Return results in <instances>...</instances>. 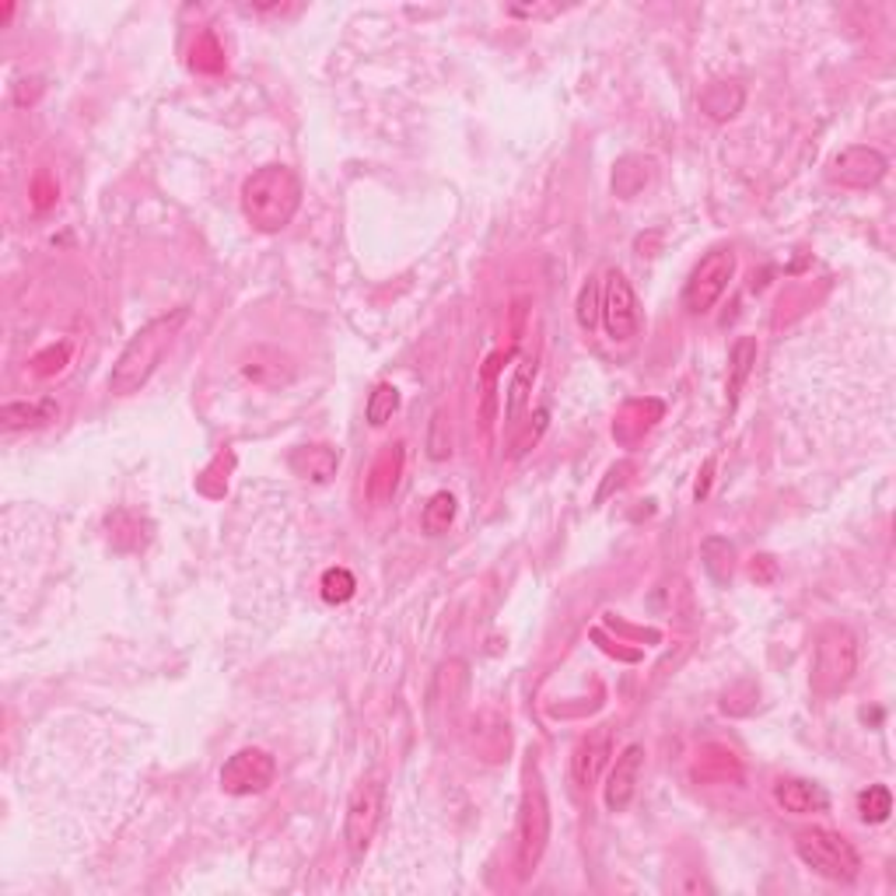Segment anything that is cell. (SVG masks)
I'll list each match as a JSON object with an SVG mask.
<instances>
[{"label":"cell","instance_id":"cell-19","mask_svg":"<svg viewBox=\"0 0 896 896\" xmlns=\"http://www.w3.org/2000/svg\"><path fill=\"white\" fill-rule=\"evenodd\" d=\"M701 554H704V572L711 575V582L728 585L732 572H736V546H732L725 536H707Z\"/></svg>","mask_w":896,"mask_h":896},{"label":"cell","instance_id":"cell-26","mask_svg":"<svg viewBox=\"0 0 896 896\" xmlns=\"http://www.w3.org/2000/svg\"><path fill=\"white\" fill-rule=\"evenodd\" d=\"M602 322V280L593 277L578 295V326L582 330H596Z\"/></svg>","mask_w":896,"mask_h":896},{"label":"cell","instance_id":"cell-31","mask_svg":"<svg viewBox=\"0 0 896 896\" xmlns=\"http://www.w3.org/2000/svg\"><path fill=\"white\" fill-rule=\"evenodd\" d=\"M749 578L767 585V582L778 578V567H774V561H770V557H753V564H749Z\"/></svg>","mask_w":896,"mask_h":896},{"label":"cell","instance_id":"cell-13","mask_svg":"<svg viewBox=\"0 0 896 896\" xmlns=\"http://www.w3.org/2000/svg\"><path fill=\"white\" fill-rule=\"evenodd\" d=\"M399 477H403V445L396 441V445H385L378 452V459L372 462L369 480H364V494H369L372 504L393 501Z\"/></svg>","mask_w":896,"mask_h":896},{"label":"cell","instance_id":"cell-23","mask_svg":"<svg viewBox=\"0 0 896 896\" xmlns=\"http://www.w3.org/2000/svg\"><path fill=\"white\" fill-rule=\"evenodd\" d=\"M651 179V166L644 158H623L617 172H614V190L617 196L630 200V196H638L644 190V182Z\"/></svg>","mask_w":896,"mask_h":896},{"label":"cell","instance_id":"cell-29","mask_svg":"<svg viewBox=\"0 0 896 896\" xmlns=\"http://www.w3.org/2000/svg\"><path fill=\"white\" fill-rule=\"evenodd\" d=\"M427 452H431V459H438V462L452 456V435H448L445 410H435V417H431V435H427Z\"/></svg>","mask_w":896,"mask_h":896},{"label":"cell","instance_id":"cell-15","mask_svg":"<svg viewBox=\"0 0 896 896\" xmlns=\"http://www.w3.org/2000/svg\"><path fill=\"white\" fill-rule=\"evenodd\" d=\"M662 414H665V406L659 399H630V403H623V410L614 420V438L623 445L638 441L644 431L655 427V420H662Z\"/></svg>","mask_w":896,"mask_h":896},{"label":"cell","instance_id":"cell-1","mask_svg":"<svg viewBox=\"0 0 896 896\" xmlns=\"http://www.w3.org/2000/svg\"><path fill=\"white\" fill-rule=\"evenodd\" d=\"M301 207V179L288 166H263L242 182V214L256 232H284Z\"/></svg>","mask_w":896,"mask_h":896},{"label":"cell","instance_id":"cell-14","mask_svg":"<svg viewBox=\"0 0 896 896\" xmlns=\"http://www.w3.org/2000/svg\"><path fill=\"white\" fill-rule=\"evenodd\" d=\"M288 466L295 477L309 480V483H330L337 477L340 456L333 445H301L291 452Z\"/></svg>","mask_w":896,"mask_h":896},{"label":"cell","instance_id":"cell-21","mask_svg":"<svg viewBox=\"0 0 896 896\" xmlns=\"http://www.w3.org/2000/svg\"><path fill=\"white\" fill-rule=\"evenodd\" d=\"M533 378H536V358H522L515 378L508 385V399H504V420L515 424L522 417V410L529 406V393H533Z\"/></svg>","mask_w":896,"mask_h":896},{"label":"cell","instance_id":"cell-9","mask_svg":"<svg viewBox=\"0 0 896 896\" xmlns=\"http://www.w3.org/2000/svg\"><path fill=\"white\" fill-rule=\"evenodd\" d=\"M602 322H606V333L609 340L617 343H627L634 340L638 330H641V305H638V295L634 288L627 284L623 274H606V284H602Z\"/></svg>","mask_w":896,"mask_h":896},{"label":"cell","instance_id":"cell-7","mask_svg":"<svg viewBox=\"0 0 896 896\" xmlns=\"http://www.w3.org/2000/svg\"><path fill=\"white\" fill-rule=\"evenodd\" d=\"M274 778H277V764L270 753L259 746H246L232 753L221 767V788L235 799L263 796V791L274 785Z\"/></svg>","mask_w":896,"mask_h":896},{"label":"cell","instance_id":"cell-22","mask_svg":"<svg viewBox=\"0 0 896 896\" xmlns=\"http://www.w3.org/2000/svg\"><path fill=\"white\" fill-rule=\"evenodd\" d=\"M452 522H456V498L448 491L431 494V501L424 504V515H420L424 533L441 536V533H448V525H452Z\"/></svg>","mask_w":896,"mask_h":896},{"label":"cell","instance_id":"cell-4","mask_svg":"<svg viewBox=\"0 0 896 896\" xmlns=\"http://www.w3.org/2000/svg\"><path fill=\"white\" fill-rule=\"evenodd\" d=\"M858 672V641L847 627H823L817 638V651H812V694L833 697L854 680Z\"/></svg>","mask_w":896,"mask_h":896},{"label":"cell","instance_id":"cell-25","mask_svg":"<svg viewBox=\"0 0 896 896\" xmlns=\"http://www.w3.org/2000/svg\"><path fill=\"white\" fill-rule=\"evenodd\" d=\"M858 812L865 823H886L893 812V796L886 785H868L858 796Z\"/></svg>","mask_w":896,"mask_h":896},{"label":"cell","instance_id":"cell-28","mask_svg":"<svg viewBox=\"0 0 896 896\" xmlns=\"http://www.w3.org/2000/svg\"><path fill=\"white\" fill-rule=\"evenodd\" d=\"M193 67L196 71H221L224 67V53L211 32H203L193 43Z\"/></svg>","mask_w":896,"mask_h":896},{"label":"cell","instance_id":"cell-11","mask_svg":"<svg viewBox=\"0 0 896 896\" xmlns=\"http://www.w3.org/2000/svg\"><path fill=\"white\" fill-rule=\"evenodd\" d=\"M641 767H644V746L630 743L617 757L614 770H609V778H606L602 799H606L609 812H623L630 806V799H634V791H638V781H641Z\"/></svg>","mask_w":896,"mask_h":896},{"label":"cell","instance_id":"cell-5","mask_svg":"<svg viewBox=\"0 0 896 896\" xmlns=\"http://www.w3.org/2000/svg\"><path fill=\"white\" fill-rule=\"evenodd\" d=\"M796 851L812 872L823 875V879H830V883H854L862 872L858 851H854V844L847 838H841L838 830L812 826V830L799 833Z\"/></svg>","mask_w":896,"mask_h":896},{"label":"cell","instance_id":"cell-20","mask_svg":"<svg viewBox=\"0 0 896 896\" xmlns=\"http://www.w3.org/2000/svg\"><path fill=\"white\" fill-rule=\"evenodd\" d=\"M753 364H757V337H739L736 348H732V354H728V403L739 399Z\"/></svg>","mask_w":896,"mask_h":896},{"label":"cell","instance_id":"cell-10","mask_svg":"<svg viewBox=\"0 0 896 896\" xmlns=\"http://www.w3.org/2000/svg\"><path fill=\"white\" fill-rule=\"evenodd\" d=\"M886 169H889V161L883 151L854 145V148H844L830 161V179L841 182V186H847V190H868V186H875V182H883Z\"/></svg>","mask_w":896,"mask_h":896},{"label":"cell","instance_id":"cell-18","mask_svg":"<svg viewBox=\"0 0 896 896\" xmlns=\"http://www.w3.org/2000/svg\"><path fill=\"white\" fill-rule=\"evenodd\" d=\"M743 102H746V92L739 85H732V81H715V85H707L704 95H701V109L711 116V119H718V124H725V119H732L739 109H743Z\"/></svg>","mask_w":896,"mask_h":896},{"label":"cell","instance_id":"cell-16","mask_svg":"<svg viewBox=\"0 0 896 896\" xmlns=\"http://www.w3.org/2000/svg\"><path fill=\"white\" fill-rule=\"evenodd\" d=\"M60 406L53 399H11L0 406V424L8 431H29V427H43L50 420H56Z\"/></svg>","mask_w":896,"mask_h":896},{"label":"cell","instance_id":"cell-24","mask_svg":"<svg viewBox=\"0 0 896 896\" xmlns=\"http://www.w3.org/2000/svg\"><path fill=\"white\" fill-rule=\"evenodd\" d=\"M396 410H399V390L393 382H378L372 390V396H369V410H364V414H369V424L372 427L390 424Z\"/></svg>","mask_w":896,"mask_h":896},{"label":"cell","instance_id":"cell-30","mask_svg":"<svg viewBox=\"0 0 896 896\" xmlns=\"http://www.w3.org/2000/svg\"><path fill=\"white\" fill-rule=\"evenodd\" d=\"M546 424H550V410H543V406H540V410L533 414V420L525 424V431H522V435L515 438V452H512L515 459H522V456L529 452V448H533V445H536V441L543 438Z\"/></svg>","mask_w":896,"mask_h":896},{"label":"cell","instance_id":"cell-8","mask_svg":"<svg viewBox=\"0 0 896 896\" xmlns=\"http://www.w3.org/2000/svg\"><path fill=\"white\" fill-rule=\"evenodd\" d=\"M382 802H385V791L378 781H361L351 791L348 817H343V841H348V851L354 858H361L375 841V830L382 823Z\"/></svg>","mask_w":896,"mask_h":896},{"label":"cell","instance_id":"cell-27","mask_svg":"<svg viewBox=\"0 0 896 896\" xmlns=\"http://www.w3.org/2000/svg\"><path fill=\"white\" fill-rule=\"evenodd\" d=\"M354 593H358V582H354V575L348 572V567H330V572L322 575V599L326 602L340 606V602L354 599Z\"/></svg>","mask_w":896,"mask_h":896},{"label":"cell","instance_id":"cell-3","mask_svg":"<svg viewBox=\"0 0 896 896\" xmlns=\"http://www.w3.org/2000/svg\"><path fill=\"white\" fill-rule=\"evenodd\" d=\"M550 844V802L546 788L536 767L525 770V788H522V806H519V826H515V872L519 879H533L543 854Z\"/></svg>","mask_w":896,"mask_h":896},{"label":"cell","instance_id":"cell-17","mask_svg":"<svg viewBox=\"0 0 896 896\" xmlns=\"http://www.w3.org/2000/svg\"><path fill=\"white\" fill-rule=\"evenodd\" d=\"M774 799L781 802V809L796 812V817H809V812H823L826 809V791L812 781H802V778H788V781H778L774 788Z\"/></svg>","mask_w":896,"mask_h":896},{"label":"cell","instance_id":"cell-2","mask_svg":"<svg viewBox=\"0 0 896 896\" xmlns=\"http://www.w3.org/2000/svg\"><path fill=\"white\" fill-rule=\"evenodd\" d=\"M190 319L186 309H175L169 316H158L151 319L148 326H140V330L127 340L124 354L116 358L113 364V375H109V390L116 396H130V393H140V385H148V378L154 375V369L166 358V351L172 348L175 333L182 330V322Z\"/></svg>","mask_w":896,"mask_h":896},{"label":"cell","instance_id":"cell-6","mask_svg":"<svg viewBox=\"0 0 896 896\" xmlns=\"http://www.w3.org/2000/svg\"><path fill=\"white\" fill-rule=\"evenodd\" d=\"M739 259L728 246L711 249L694 270H690L686 284H683V309L690 316H704L715 309V301L728 291L732 277H736Z\"/></svg>","mask_w":896,"mask_h":896},{"label":"cell","instance_id":"cell-12","mask_svg":"<svg viewBox=\"0 0 896 896\" xmlns=\"http://www.w3.org/2000/svg\"><path fill=\"white\" fill-rule=\"evenodd\" d=\"M609 749H614V739H609V728H596L578 743L575 757H572V778L582 791H588L596 785L599 770L609 760Z\"/></svg>","mask_w":896,"mask_h":896}]
</instances>
